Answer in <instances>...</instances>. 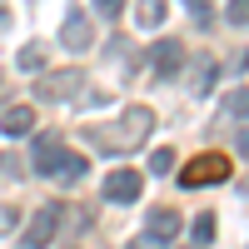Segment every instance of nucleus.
<instances>
[{"label": "nucleus", "instance_id": "1", "mask_svg": "<svg viewBox=\"0 0 249 249\" xmlns=\"http://www.w3.org/2000/svg\"><path fill=\"white\" fill-rule=\"evenodd\" d=\"M150 130H155V115L144 105H130L115 124H85V140L100 155H130V150H140L150 140Z\"/></svg>", "mask_w": 249, "mask_h": 249}, {"label": "nucleus", "instance_id": "2", "mask_svg": "<svg viewBox=\"0 0 249 249\" xmlns=\"http://www.w3.org/2000/svg\"><path fill=\"white\" fill-rule=\"evenodd\" d=\"M30 170L35 175H50V184H75L90 175V160L85 155H70L55 135H35L30 144Z\"/></svg>", "mask_w": 249, "mask_h": 249}, {"label": "nucleus", "instance_id": "3", "mask_svg": "<svg viewBox=\"0 0 249 249\" xmlns=\"http://www.w3.org/2000/svg\"><path fill=\"white\" fill-rule=\"evenodd\" d=\"M224 179H230V155L204 150L179 170V190H204V184H224Z\"/></svg>", "mask_w": 249, "mask_h": 249}, {"label": "nucleus", "instance_id": "4", "mask_svg": "<svg viewBox=\"0 0 249 249\" xmlns=\"http://www.w3.org/2000/svg\"><path fill=\"white\" fill-rule=\"evenodd\" d=\"M80 90H85V70L70 65V70H55V75H35V100H75Z\"/></svg>", "mask_w": 249, "mask_h": 249}, {"label": "nucleus", "instance_id": "5", "mask_svg": "<svg viewBox=\"0 0 249 249\" xmlns=\"http://www.w3.org/2000/svg\"><path fill=\"white\" fill-rule=\"evenodd\" d=\"M179 234V210H170V204H155L150 219H144V234L135 239V249H164Z\"/></svg>", "mask_w": 249, "mask_h": 249}, {"label": "nucleus", "instance_id": "6", "mask_svg": "<svg viewBox=\"0 0 249 249\" xmlns=\"http://www.w3.org/2000/svg\"><path fill=\"white\" fill-rule=\"evenodd\" d=\"M60 219H65V204H40L35 219L25 224V249H50V239L60 234Z\"/></svg>", "mask_w": 249, "mask_h": 249}, {"label": "nucleus", "instance_id": "7", "mask_svg": "<svg viewBox=\"0 0 249 249\" xmlns=\"http://www.w3.org/2000/svg\"><path fill=\"white\" fill-rule=\"evenodd\" d=\"M144 195V175L140 170H110L105 175V199L110 204H135Z\"/></svg>", "mask_w": 249, "mask_h": 249}, {"label": "nucleus", "instance_id": "8", "mask_svg": "<svg viewBox=\"0 0 249 249\" xmlns=\"http://www.w3.org/2000/svg\"><path fill=\"white\" fill-rule=\"evenodd\" d=\"M150 65H155L160 80H175L184 70V45H179V40H155V45H150Z\"/></svg>", "mask_w": 249, "mask_h": 249}, {"label": "nucleus", "instance_id": "9", "mask_svg": "<svg viewBox=\"0 0 249 249\" xmlns=\"http://www.w3.org/2000/svg\"><path fill=\"white\" fill-rule=\"evenodd\" d=\"M60 45H65V50H90V25H85V10H80V5H70L65 10V30H60Z\"/></svg>", "mask_w": 249, "mask_h": 249}, {"label": "nucleus", "instance_id": "10", "mask_svg": "<svg viewBox=\"0 0 249 249\" xmlns=\"http://www.w3.org/2000/svg\"><path fill=\"white\" fill-rule=\"evenodd\" d=\"M0 135H5V140L35 135V105H10L5 115H0Z\"/></svg>", "mask_w": 249, "mask_h": 249}, {"label": "nucleus", "instance_id": "11", "mask_svg": "<svg viewBox=\"0 0 249 249\" xmlns=\"http://www.w3.org/2000/svg\"><path fill=\"white\" fill-rule=\"evenodd\" d=\"M45 45H40V40H30V45H20V55H15V65L20 70H25V75H40V70H45Z\"/></svg>", "mask_w": 249, "mask_h": 249}, {"label": "nucleus", "instance_id": "12", "mask_svg": "<svg viewBox=\"0 0 249 249\" xmlns=\"http://www.w3.org/2000/svg\"><path fill=\"white\" fill-rule=\"evenodd\" d=\"M164 10H170L164 0H140V5H135V20H140L144 30H155V25H164Z\"/></svg>", "mask_w": 249, "mask_h": 249}, {"label": "nucleus", "instance_id": "13", "mask_svg": "<svg viewBox=\"0 0 249 249\" xmlns=\"http://www.w3.org/2000/svg\"><path fill=\"white\" fill-rule=\"evenodd\" d=\"M195 65H199V70H195V80H190V90H195V95H210L214 80H219V65H214V60H195Z\"/></svg>", "mask_w": 249, "mask_h": 249}, {"label": "nucleus", "instance_id": "14", "mask_svg": "<svg viewBox=\"0 0 249 249\" xmlns=\"http://www.w3.org/2000/svg\"><path fill=\"white\" fill-rule=\"evenodd\" d=\"M190 234H195V244H214V214H210V210H204V214H195Z\"/></svg>", "mask_w": 249, "mask_h": 249}, {"label": "nucleus", "instance_id": "15", "mask_svg": "<svg viewBox=\"0 0 249 249\" xmlns=\"http://www.w3.org/2000/svg\"><path fill=\"white\" fill-rule=\"evenodd\" d=\"M224 115H234V120H249V90H234L230 100H224Z\"/></svg>", "mask_w": 249, "mask_h": 249}, {"label": "nucleus", "instance_id": "16", "mask_svg": "<svg viewBox=\"0 0 249 249\" xmlns=\"http://www.w3.org/2000/svg\"><path fill=\"white\" fill-rule=\"evenodd\" d=\"M184 5H190V15H195V25H199V30H210V25H214V10H210V0H184Z\"/></svg>", "mask_w": 249, "mask_h": 249}, {"label": "nucleus", "instance_id": "17", "mask_svg": "<svg viewBox=\"0 0 249 249\" xmlns=\"http://www.w3.org/2000/svg\"><path fill=\"white\" fill-rule=\"evenodd\" d=\"M175 170V150H155L150 155V175H170Z\"/></svg>", "mask_w": 249, "mask_h": 249}, {"label": "nucleus", "instance_id": "18", "mask_svg": "<svg viewBox=\"0 0 249 249\" xmlns=\"http://www.w3.org/2000/svg\"><path fill=\"white\" fill-rule=\"evenodd\" d=\"M224 20H230V25H249V0H230Z\"/></svg>", "mask_w": 249, "mask_h": 249}, {"label": "nucleus", "instance_id": "19", "mask_svg": "<svg viewBox=\"0 0 249 249\" xmlns=\"http://www.w3.org/2000/svg\"><path fill=\"white\" fill-rule=\"evenodd\" d=\"M15 224H20V214H15V204H0V234H5V230H15Z\"/></svg>", "mask_w": 249, "mask_h": 249}, {"label": "nucleus", "instance_id": "20", "mask_svg": "<svg viewBox=\"0 0 249 249\" xmlns=\"http://www.w3.org/2000/svg\"><path fill=\"white\" fill-rule=\"evenodd\" d=\"M95 10H100V15H105V20H115V15L124 10V0H95Z\"/></svg>", "mask_w": 249, "mask_h": 249}, {"label": "nucleus", "instance_id": "21", "mask_svg": "<svg viewBox=\"0 0 249 249\" xmlns=\"http://www.w3.org/2000/svg\"><path fill=\"white\" fill-rule=\"evenodd\" d=\"M239 155H244V160H249V130H244V135H239Z\"/></svg>", "mask_w": 249, "mask_h": 249}]
</instances>
